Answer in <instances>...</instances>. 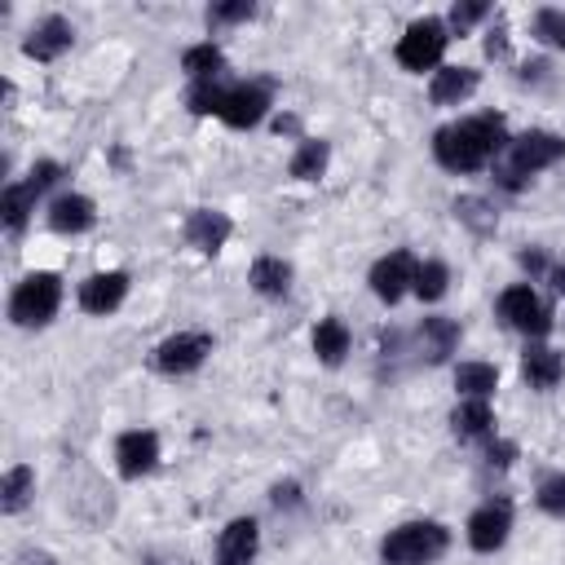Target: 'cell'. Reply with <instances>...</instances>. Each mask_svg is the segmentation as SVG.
<instances>
[{
    "mask_svg": "<svg viewBox=\"0 0 565 565\" xmlns=\"http://www.w3.org/2000/svg\"><path fill=\"white\" fill-rule=\"evenodd\" d=\"M31 494H35V472L26 463H13L0 481V512H9V516L22 512L31 503Z\"/></svg>",
    "mask_w": 565,
    "mask_h": 565,
    "instance_id": "obj_27",
    "label": "cell"
},
{
    "mask_svg": "<svg viewBox=\"0 0 565 565\" xmlns=\"http://www.w3.org/2000/svg\"><path fill=\"white\" fill-rule=\"evenodd\" d=\"M547 282H552V291H556V296H565V260H552Z\"/></svg>",
    "mask_w": 565,
    "mask_h": 565,
    "instance_id": "obj_40",
    "label": "cell"
},
{
    "mask_svg": "<svg viewBox=\"0 0 565 565\" xmlns=\"http://www.w3.org/2000/svg\"><path fill=\"white\" fill-rule=\"evenodd\" d=\"M411 291H415L424 305H437V300L450 291V269H446V260H419Z\"/></svg>",
    "mask_w": 565,
    "mask_h": 565,
    "instance_id": "obj_28",
    "label": "cell"
},
{
    "mask_svg": "<svg viewBox=\"0 0 565 565\" xmlns=\"http://www.w3.org/2000/svg\"><path fill=\"white\" fill-rule=\"evenodd\" d=\"M481 18H490V4H481V0H463V4H455V9H450L446 26L463 35V31H468V26H477Z\"/></svg>",
    "mask_w": 565,
    "mask_h": 565,
    "instance_id": "obj_34",
    "label": "cell"
},
{
    "mask_svg": "<svg viewBox=\"0 0 565 565\" xmlns=\"http://www.w3.org/2000/svg\"><path fill=\"white\" fill-rule=\"evenodd\" d=\"M71 40H75V26H71L62 13H49V18H40V22L26 31L22 53L35 57V62H57V57L71 49Z\"/></svg>",
    "mask_w": 565,
    "mask_h": 565,
    "instance_id": "obj_13",
    "label": "cell"
},
{
    "mask_svg": "<svg viewBox=\"0 0 565 565\" xmlns=\"http://www.w3.org/2000/svg\"><path fill=\"white\" fill-rule=\"evenodd\" d=\"M327 163H331V146L322 137H300V146L287 163V177L291 181H318L327 172Z\"/></svg>",
    "mask_w": 565,
    "mask_h": 565,
    "instance_id": "obj_22",
    "label": "cell"
},
{
    "mask_svg": "<svg viewBox=\"0 0 565 565\" xmlns=\"http://www.w3.org/2000/svg\"><path fill=\"white\" fill-rule=\"evenodd\" d=\"M530 35L543 49H565V9H539L530 22Z\"/></svg>",
    "mask_w": 565,
    "mask_h": 565,
    "instance_id": "obj_30",
    "label": "cell"
},
{
    "mask_svg": "<svg viewBox=\"0 0 565 565\" xmlns=\"http://www.w3.org/2000/svg\"><path fill=\"white\" fill-rule=\"evenodd\" d=\"M159 463V433L154 428H128L115 441V468L124 481H141Z\"/></svg>",
    "mask_w": 565,
    "mask_h": 565,
    "instance_id": "obj_9",
    "label": "cell"
},
{
    "mask_svg": "<svg viewBox=\"0 0 565 565\" xmlns=\"http://www.w3.org/2000/svg\"><path fill=\"white\" fill-rule=\"evenodd\" d=\"M256 13L252 0H230V4H212L207 9V26H234V22H247Z\"/></svg>",
    "mask_w": 565,
    "mask_h": 565,
    "instance_id": "obj_33",
    "label": "cell"
},
{
    "mask_svg": "<svg viewBox=\"0 0 565 565\" xmlns=\"http://www.w3.org/2000/svg\"><path fill=\"white\" fill-rule=\"evenodd\" d=\"M534 503H539V512L565 521V472H547L539 481V490H534Z\"/></svg>",
    "mask_w": 565,
    "mask_h": 565,
    "instance_id": "obj_32",
    "label": "cell"
},
{
    "mask_svg": "<svg viewBox=\"0 0 565 565\" xmlns=\"http://www.w3.org/2000/svg\"><path fill=\"white\" fill-rule=\"evenodd\" d=\"M124 296H128V274L124 269H97L79 282V309L93 313V318L115 313L124 305Z\"/></svg>",
    "mask_w": 565,
    "mask_h": 565,
    "instance_id": "obj_12",
    "label": "cell"
},
{
    "mask_svg": "<svg viewBox=\"0 0 565 565\" xmlns=\"http://www.w3.org/2000/svg\"><path fill=\"white\" fill-rule=\"evenodd\" d=\"M207 353H212V335L207 331H177V335H168V340L154 344L150 366L159 375L177 380V375H194L207 362Z\"/></svg>",
    "mask_w": 565,
    "mask_h": 565,
    "instance_id": "obj_7",
    "label": "cell"
},
{
    "mask_svg": "<svg viewBox=\"0 0 565 565\" xmlns=\"http://www.w3.org/2000/svg\"><path fill=\"white\" fill-rule=\"evenodd\" d=\"M455 216L472 230V234H494L499 230V212L486 203V199H477V194H463V199H455Z\"/></svg>",
    "mask_w": 565,
    "mask_h": 565,
    "instance_id": "obj_29",
    "label": "cell"
},
{
    "mask_svg": "<svg viewBox=\"0 0 565 565\" xmlns=\"http://www.w3.org/2000/svg\"><path fill=\"white\" fill-rule=\"evenodd\" d=\"M516 260H521V269H525L530 278H539V274H547V269H552V265H547V256H543L539 247H525Z\"/></svg>",
    "mask_w": 565,
    "mask_h": 565,
    "instance_id": "obj_36",
    "label": "cell"
},
{
    "mask_svg": "<svg viewBox=\"0 0 565 565\" xmlns=\"http://www.w3.org/2000/svg\"><path fill=\"white\" fill-rule=\"evenodd\" d=\"M269 499H274V508H296V503H300V486H296V481H278V486L269 490Z\"/></svg>",
    "mask_w": 565,
    "mask_h": 565,
    "instance_id": "obj_37",
    "label": "cell"
},
{
    "mask_svg": "<svg viewBox=\"0 0 565 565\" xmlns=\"http://www.w3.org/2000/svg\"><path fill=\"white\" fill-rule=\"evenodd\" d=\"M260 525L252 516H234L216 539V565H256Z\"/></svg>",
    "mask_w": 565,
    "mask_h": 565,
    "instance_id": "obj_14",
    "label": "cell"
},
{
    "mask_svg": "<svg viewBox=\"0 0 565 565\" xmlns=\"http://www.w3.org/2000/svg\"><path fill=\"white\" fill-rule=\"evenodd\" d=\"M512 455H516V446H512V441H490V446H486V459H490V463H499V468H508V463H512Z\"/></svg>",
    "mask_w": 565,
    "mask_h": 565,
    "instance_id": "obj_39",
    "label": "cell"
},
{
    "mask_svg": "<svg viewBox=\"0 0 565 565\" xmlns=\"http://www.w3.org/2000/svg\"><path fill=\"white\" fill-rule=\"evenodd\" d=\"M486 53H490V57H508V26H503V22L490 26V35H486Z\"/></svg>",
    "mask_w": 565,
    "mask_h": 565,
    "instance_id": "obj_38",
    "label": "cell"
},
{
    "mask_svg": "<svg viewBox=\"0 0 565 565\" xmlns=\"http://www.w3.org/2000/svg\"><path fill=\"white\" fill-rule=\"evenodd\" d=\"M499 318L512 331H521L525 340H543L552 331V309L543 305V296L530 282H512L499 291Z\"/></svg>",
    "mask_w": 565,
    "mask_h": 565,
    "instance_id": "obj_6",
    "label": "cell"
},
{
    "mask_svg": "<svg viewBox=\"0 0 565 565\" xmlns=\"http://www.w3.org/2000/svg\"><path fill=\"white\" fill-rule=\"evenodd\" d=\"M455 388L459 397H486L499 388V366L494 362H459L455 366Z\"/></svg>",
    "mask_w": 565,
    "mask_h": 565,
    "instance_id": "obj_26",
    "label": "cell"
},
{
    "mask_svg": "<svg viewBox=\"0 0 565 565\" xmlns=\"http://www.w3.org/2000/svg\"><path fill=\"white\" fill-rule=\"evenodd\" d=\"M415 269H419V260H415L406 247H397V252H388V256H380V260L371 265L366 282H371L375 300L397 305V300H402V296L415 287Z\"/></svg>",
    "mask_w": 565,
    "mask_h": 565,
    "instance_id": "obj_8",
    "label": "cell"
},
{
    "mask_svg": "<svg viewBox=\"0 0 565 565\" xmlns=\"http://www.w3.org/2000/svg\"><path fill=\"white\" fill-rule=\"evenodd\" d=\"M446 44H450V26H446L441 18H415V22L402 31V40H397L393 53H397V66H402V71L424 75V71H437V66H441Z\"/></svg>",
    "mask_w": 565,
    "mask_h": 565,
    "instance_id": "obj_5",
    "label": "cell"
},
{
    "mask_svg": "<svg viewBox=\"0 0 565 565\" xmlns=\"http://www.w3.org/2000/svg\"><path fill=\"white\" fill-rule=\"evenodd\" d=\"M230 234H234V221H230L225 212H216V207H194V212L185 216V238H190V247H199L203 256H216V252L230 243Z\"/></svg>",
    "mask_w": 565,
    "mask_h": 565,
    "instance_id": "obj_16",
    "label": "cell"
},
{
    "mask_svg": "<svg viewBox=\"0 0 565 565\" xmlns=\"http://www.w3.org/2000/svg\"><path fill=\"white\" fill-rule=\"evenodd\" d=\"M57 305H62V278L57 274H49V269H35V274H26L18 287H13V296H9V322L13 327H49L53 322V313H57Z\"/></svg>",
    "mask_w": 565,
    "mask_h": 565,
    "instance_id": "obj_4",
    "label": "cell"
},
{
    "mask_svg": "<svg viewBox=\"0 0 565 565\" xmlns=\"http://www.w3.org/2000/svg\"><path fill=\"white\" fill-rule=\"evenodd\" d=\"M450 547V530L441 521H402L380 539V561L384 565H437Z\"/></svg>",
    "mask_w": 565,
    "mask_h": 565,
    "instance_id": "obj_2",
    "label": "cell"
},
{
    "mask_svg": "<svg viewBox=\"0 0 565 565\" xmlns=\"http://www.w3.org/2000/svg\"><path fill=\"white\" fill-rule=\"evenodd\" d=\"M561 159H565V137H561V132H547V128H530V132L512 137L508 163H499L494 177H499L508 190H521L534 172H543V168H552V163H561Z\"/></svg>",
    "mask_w": 565,
    "mask_h": 565,
    "instance_id": "obj_3",
    "label": "cell"
},
{
    "mask_svg": "<svg viewBox=\"0 0 565 565\" xmlns=\"http://www.w3.org/2000/svg\"><path fill=\"white\" fill-rule=\"evenodd\" d=\"M265 115H269V88L256 84V79H243V84L225 88V102H221L216 119L230 124V128H256Z\"/></svg>",
    "mask_w": 565,
    "mask_h": 565,
    "instance_id": "obj_10",
    "label": "cell"
},
{
    "mask_svg": "<svg viewBox=\"0 0 565 565\" xmlns=\"http://www.w3.org/2000/svg\"><path fill=\"white\" fill-rule=\"evenodd\" d=\"M225 88H230V84H221V79H212V84H190V88H185V106H190V115H221Z\"/></svg>",
    "mask_w": 565,
    "mask_h": 565,
    "instance_id": "obj_31",
    "label": "cell"
},
{
    "mask_svg": "<svg viewBox=\"0 0 565 565\" xmlns=\"http://www.w3.org/2000/svg\"><path fill=\"white\" fill-rule=\"evenodd\" d=\"M35 190L26 185V181H9L4 185V194H0V221H4V230L9 234H18L22 225H26V216L35 212Z\"/></svg>",
    "mask_w": 565,
    "mask_h": 565,
    "instance_id": "obj_24",
    "label": "cell"
},
{
    "mask_svg": "<svg viewBox=\"0 0 565 565\" xmlns=\"http://www.w3.org/2000/svg\"><path fill=\"white\" fill-rule=\"evenodd\" d=\"M62 181V163H53V159H40L35 168H31V177H26V185L35 190V194H44V190H53Z\"/></svg>",
    "mask_w": 565,
    "mask_h": 565,
    "instance_id": "obj_35",
    "label": "cell"
},
{
    "mask_svg": "<svg viewBox=\"0 0 565 565\" xmlns=\"http://www.w3.org/2000/svg\"><path fill=\"white\" fill-rule=\"evenodd\" d=\"M521 375H525L530 388L547 393V388L561 384V375H565V358H561L547 340H525V349H521Z\"/></svg>",
    "mask_w": 565,
    "mask_h": 565,
    "instance_id": "obj_15",
    "label": "cell"
},
{
    "mask_svg": "<svg viewBox=\"0 0 565 565\" xmlns=\"http://www.w3.org/2000/svg\"><path fill=\"white\" fill-rule=\"evenodd\" d=\"M247 282H252L265 300H282V296L291 291V265H287L282 256H256Z\"/></svg>",
    "mask_w": 565,
    "mask_h": 565,
    "instance_id": "obj_20",
    "label": "cell"
},
{
    "mask_svg": "<svg viewBox=\"0 0 565 565\" xmlns=\"http://www.w3.org/2000/svg\"><path fill=\"white\" fill-rule=\"evenodd\" d=\"M419 344H424V358L428 362H446L459 349V322L455 318H441V313L424 318L419 322Z\"/></svg>",
    "mask_w": 565,
    "mask_h": 565,
    "instance_id": "obj_21",
    "label": "cell"
},
{
    "mask_svg": "<svg viewBox=\"0 0 565 565\" xmlns=\"http://www.w3.org/2000/svg\"><path fill=\"white\" fill-rule=\"evenodd\" d=\"M508 146H512L508 119L494 115V110L463 115V119H455V124H446V128L433 132V159H437L446 172H455V177L481 172V168L499 163V154H503Z\"/></svg>",
    "mask_w": 565,
    "mask_h": 565,
    "instance_id": "obj_1",
    "label": "cell"
},
{
    "mask_svg": "<svg viewBox=\"0 0 565 565\" xmlns=\"http://www.w3.org/2000/svg\"><path fill=\"white\" fill-rule=\"evenodd\" d=\"M313 353H318L322 366H340L344 353H349V327L340 318H322L313 327Z\"/></svg>",
    "mask_w": 565,
    "mask_h": 565,
    "instance_id": "obj_25",
    "label": "cell"
},
{
    "mask_svg": "<svg viewBox=\"0 0 565 565\" xmlns=\"http://www.w3.org/2000/svg\"><path fill=\"white\" fill-rule=\"evenodd\" d=\"M181 71L190 75V84H212V79H221V71H225V53H221L212 40L190 44V49L181 53Z\"/></svg>",
    "mask_w": 565,
    "mask_h": 565,
    "instance_id": "obj_23",
    "label": "cell"
},
{
    "mask_svg": "<svg viewBox=\"0 0 565 565\" xmlns=\"http://www.w3.org/2000/svg\"><path fill=\"white\" fill-rule=\"evenodd\" d=\"M468 547L472 552H481V556H490V552H499L503 543H508V534H512V508L499 499H490V503H481L472 516H468Z\"/></svg>",
    "mask_w": 565,
    "mask_h": 565,
    "instance_id": "obj_11",
    "label": "cell"
},
{
    "mask_svg": "<svg viewBox=\"0 0 565 565\" xmlns=\"http://www.w3.org/2000/svg\"><path fill=\"white\" fill-rule=\"evenodd\" d=\"M93 221H97V207L88 194H57L49 203V225L57 234H84V230H93Z\"/></svg>",
    "mask_w": 565,
    "mask_h": 565,
    "instance_id": "obj_19",
    "label": "cell"
},
{
    "mask_svg": "<svg viewBox=\"0 0 565 565\" xmlns=\"http://www.w3.org/2000/svg\"><path fill=\"white\" fill-rule=\"evenodd\" d=\"M481 75L472 66H437L428 79V102L433 106H463L477 93Z\"/></svg>",
    "mask_w": 565,
    "mask_h": 565,
    "instance_id": "obj_17",
    "label": "cell"
},
{
    "mask_svg": "<svg viewBox=\"0 0 565 565\" xmlns=\"http://www.w3.org/2000/svg\"><path fill=\"white\" fill-rule=\"evenodd\" d=\"M450 433L459 441H481L494 437V406L486 397H459V406L450 411Z\"/></svg>",
    "mask_w": 565,
    "mask_h": 565,
    "instance_id": "obj_18",
    "label": "cell"
}]
</instances>
